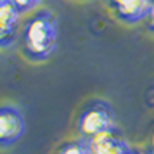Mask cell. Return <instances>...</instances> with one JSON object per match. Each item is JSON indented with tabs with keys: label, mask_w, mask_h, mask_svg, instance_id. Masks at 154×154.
Segmentation results:
<instances>
[{
	"label": "cell",
	"mask_w": 154,
	"mask_h": 154,
	"mask_svg": "<svg viewBox=\"0 0 154 154\" xmlns=\"http://www.w3.org/2000/svg\"><path fill=\"white\" fill-rule=\"evenodd\" d=\"M56 49V21L49 12H38L24 28V52L35 61H42Z\"/></svg>",
	"instance_id": "cell-1"
},
{
	"label": "cell",
	"mask_w": 154,
	"mask_h": 154,
	"mask_svg": "<svg viewBox=\"0 0 154 154\" xmlns=\"http://www.w3.org/2000/svg\"><path fill=\"white\" fill-rule=\"evenodd\" d=\"M112 123H114V118H112L111 109L107 106L97 102L82 112V116L78 119V130L88 140L99 133L112 130Z\"/></svg>",
	"instance_id": "cell-2"
},
{
	"label": "cell",
	"mask_w": 154,
	"mask_h": 154,
	"mask_svg": "<svg viewBox=\"0 0 154 154\" xmlns=\"http://www.w3.org/2000/svg\"><path fill=\"white\" fill-rule=\"evenodd\" d=\"M24 119L21 112L11 106H0V147H9L21 139Z\"/></svg>",
	"instance_id": "cell-3"
},
{
	"label": "cell",
	"mask_w": 154,
	"mask_h": 154,
	"mask_svg": "<svg viewBox=\"0 0 154 154\" xmlns=\"http://www.w3.org/2000/svg\"><path fill=\"white\" fill-rule=\"evenodd\" d=\"M151 5L152 0H126L125 4L114 9V14L125 23H139L142 19H147Z\"/></svg>",
	"instance_id": "cell-4"
},
{
	"label": "cell",
	"mask_w": 154,
	"mask_h": 154,
	"mask_svg": "<svg viewBox=\"0 0 154 154\" xmlns=\"http://www.w3.org/2000/svg\"><path fill=\"white\" fill-rule=\"evenodd\" d=\"M118 140V137L114 135L112 130H107V132H102L92 137V139L87 140V146H88V151L90 154H104L107 149H111V146Z\"/></svg>",
	"instance_id": "cell-5"
},
{
	"label": "cell",
	"mask_w": 154,
	"mask_h": 154,
	"mask_svg": "<svg viewBox=\"0 0 154 154\" xmlns=\"http://www.w3.org/2000/svg\"><path fill=\"white\" fill-rule=\"evenodd\" d=\"M17 16H19V11L9 0L4 2V4H0V26L14 31L16 23H17Z\"/></svg>",
	"instance_id": "cell-6"
},
{
	"label": "cell",
	"mask_w": 154,
	"mask_h": 154,
	"mask_svg": "<svg viewBox=\"0 0 154 154\" xmlns=\"http://www.w3.org/2000/svg\"><path fill=\"white\" fill-rule=\"evenodd\" d=\"M59 154H90L87 140H78V142H69L59 151Z\"/></svg>",
	"instance_id": "cell-7"
},
{
	"label": "cell",
	"mask_w": 154,
	"mask_h": 154,
	"mask_svg": "<svg viewBox=\"0 0 154 154\" xmlns=\"http://www.w3.org/2000/svg\"><path fill=\"white\" fill-rule=\"evenodd\" d=\"M104 154H133L128 147H126V144L123 142L121 139H118L114 144L111 146V149H107Z\"/></svg>",
	"instance_id": "cell-8"
},
{
	"label": "cell",
	"mask_w": 154,
	"mask_h": 154,
	"mask_svg": "<svg viewBox=\"0 0 154 154\" xmlns=\"http://www.w3.org/2000/svg\"><path fill=\"white\" fill-rule=\"evenodd\" d=\"M12 5H14L19 12H24V11H29V9H33L38 4V0H9Z\"/></svg>",
	"instance_id": "cell-9"
},
{
	"label": "cell",
	"mask_w": 154,
	"mask_h": 154,
	"mask_svg": "<svg viewBox=\"0 0 154 154\" xmlns=\"http://www.w3.org/2000/svg\"><path fill=\"white\" fill-rule=\"evenodd\" d=\"M12 42H14V31L0 26V47H5Z\"/></svg>",
	"instance_id": "cell-10"
},
{
	"label": "cell",
	"mask_w": 154,
	"mask_h": 154,
	"mask_svg": "<svg viewBox=\"0 0 154 154\" xmlns=\"http://www.w3.org/2000/svg\"><path fill=\"white\" fill-rule=\"evenodd\" d=\"M147 28L154 31V0H152V5H151V11H149V16H147Z\"/></svg>",
	"instance_id": "cell-11"
},
{
	"label": "cell",
	"mask_w": 154,
	"mask_h": 154,
	"mask_svg": "<svg viewBox=\"0 0 154 154\" xmlns=\"http://www.w3.org/2000/svg\"><path fill=\"white\" fill-rule=\"evenodd\" d=\"M107 2L111 4V7H112V9H116V7H119L121 4H125L126 0H107Z\"/></svg>",
	"instance_id": "cell-12"
},
{
	"label": "cell",
	"mask_w": 154,
	"mask_h": 154,
	"mask_svg": "<svg viewBox=\"0 0 154 154\" xmlns=\"http://www.w3.org/2000/svg\"><path fill=\"white\" fill-rule=\"evenodd\" d=\"M133 154H151V152H133Z\"/></svg>",
	"instance_id": "cell-13"
},
{
	"label": "cell",
	"mask_w": 154,
	"mask_h": 154,
	"mask_svg": "<svg viewBox=\"0 0 154 154\" xmlns=\"http://www.w3.org/2000/svg\"><path fill=\"white\" fill-rule=\"evenodd\" d=\"M152 151H154V133H152Z\"/></svg>",
	"instance_id": "cell-14"
},
{
	"label": "cell",
	"mask_w": 154,
	"mask_h": 154,
	"mask_svg": "<svg viewBox=\"0 0 154 154\" xmlns=\"http://www.w3.org/2000/svg\"><path fill=\"white\" fill-rule=\"evenodd\" d=\"M4 2H7V0H0V4H4Z\"/></svg>",
	"instance_id": "cell-15"
},
{
	"label": "cell",
	"mask_w": 154,
	"mask_h": 154,
	"mask_svg": "<svg viewBox=\"0 0 154 154\" xmlns=\"http://www.w3.org/2000/svg\"><path fill=\"white\" fill-rule=\"evenodd\" d=\"M151 154H154V151H152V152H151Z\"/></svg>",
	"instance_id": "cell-16"
}]
</instances>
